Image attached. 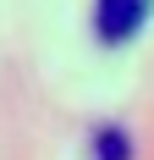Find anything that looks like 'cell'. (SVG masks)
Segmentation results:
<instances>
[{
  "mask_svg": "<svg viewBox=\"0 0 154 160\" xmlns=\"http://www.w3.org/2000/svg\"><path fill=\"white\" fill-rule=\"evenodd\" d=\"M149 11H154V0H94V28L105 44H127L143 33Z\"/></svg>",
  "mask_w": 154,
  "mask_h": 160,
  "instance_id": "cell-1",
  "label": "cell"
},
{
  "mask_svg": "<svg viewBox=\"0 0 154 160\" xmlns=\"http://www.w3.org/2000/svg\"><path fill=\"white\" fill-rule=\"evenodd\" d=\"M94 160H132V138L121 127H99L94 132Z\"/></svg>",
  "mask_w": 154,
  "mask_h": 160,
  "instance_id": "cell-2",
  "label": "cell"
}]
</instances>
